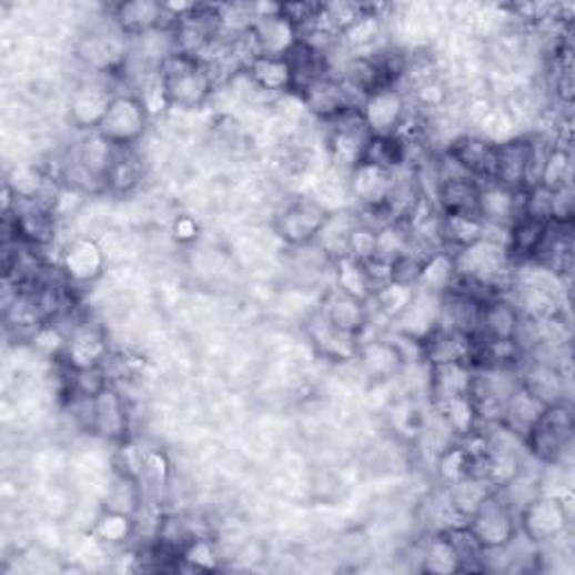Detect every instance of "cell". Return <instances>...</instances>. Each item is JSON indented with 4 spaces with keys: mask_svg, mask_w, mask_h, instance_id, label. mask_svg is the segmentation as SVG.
<instances>
[{
    "mask_svg": "<svg viewBox=\"0 0 575 575\" xmlns=\"http://www.w3.org/2000/svg\"><path fill=\"white\" fill-rule=\"evenodd\" d=\"M158 74L164 85L169 109L178 111L203 109L219 85L208 63L184 52L167 54L158 65Z\"/></svg>",
    "mask_w": 575,
    "mask_h": 575,
    "instance_id": "obj_1",
    "label": "cell"
},
{
    "mask_svg": "<svg viewBox=\"0 0 575 575\" xmlns=\"http://www.w3.org/2000/svg\"><path fill=\"white\" fill-rule=\"evenodd\" d=\"M573 407L568 401L548 405L524 436V450L544 465H557L573 441Z\"/></svg>",
    "mask_w": 575,
    "mask_h": 575,
    "instance_id": "obj_2",
    "label": "cell"
},
{
    "mask_svg": "<svg viewBox=\"0 0 575 575\" xmlns=\"http://www.w3.org/2000/svg\"><path fill=\"white\" fill-rule=\"evenodd\" d=\"M349 189L355 203L364 214L382 219L387 223L396 219L394 205H396V191H399V173L380 169L375 164L360 162L351 169L349 175Z\"/></svg>",
    "mask_w": 575,
    "mask_h": 575,
    "instance_id": "obj_3",
    "label": "cell"
},
{
    "mask_svg": "<svg viewBox=\"0 0 575 575\" xmlns=\"http://www.w3.org/2000/svg\"><path fill=\"white\" fill-rule=\"evenodd\" d=\"M465 526L484 551L506 548L519 537V515L497 493L484 500L465 519Z\"/></svg>",
    "mask_w": 575,
    "mask_h": 575,
    "instance_id": "obj_4",
    "label": "cell"
},
{
    "mask_svg": "<svg viewBox=\"0 0 575 575\" xmlns=\"http://www.w3.org/2000/svg\"><path fill=\"white\" fill-rule=\"evenodd\" d=\"M151 113L135 92H118L98 133L115 149H133L147 133Z\"/></svg>",
    "mask_w": 575,
    "mask_h": 575,
    "instance_id": "obj_5",
    "label": "cell"
},
{
    "mask_svg": "<svg viewBox=\"0 0 575 575\" xmlns=\"http://www.w3.org/2000/svg\"><path fill=\"white\" fill-rule=\"evenodd\" d=\"M329 216L331 212L322 203L313 199H295L276 212L272 230L285 245L306 248L317 241Z\"/></svg>",
    "mask_w": 575,
    "mask_h": 575,
    "instance_id": "obj_6",
    "label": "cell"
},
{
    "mask_svg": "<svg viewBox=\"0 0 575 575\" xmlns=\"http://www.w3.org/2000/svg\"><path fill=\"white\" fill-rule=\"evenodd\" d=\"M129 37L120 32L115 26L113 32L109 30H92L77 43V59L94 74H118L127 68L131 48Z\"/></svg>",
    "mask_w": 575,
    "mask_h": 575,
    "instance_id": "obj_7",
    "label": "cell"
},
{
    "mask_svg": "<svg viewBox=\"0 0 575 575\" xmlns=\"http://www.w3.org/2000/svg\"><path fill=\"white\" fill-rule=\"evenodd\" d=\"M537 144L531 138H515L497 144L493 178L513 191H524L537 182Z\"/></svg>",
    "mask_w": 575,
    "mask_h": 575,
    "instance_id": "obj_8",
    "label": "cell"
},
{
    "mask_svg": "<svg viewBox=\"0 0 575 575\" xmlns=\"http://www.w3.org/2000/svg\"><path fill=\"white\" fill-rule=\"evenodd\" d=\"M568 528V511L557 495H537L519 511V537L533 546L555 542Z\"/></svg>",
    "mask_w": 575,
    "mask_h": 575,
    "instance_id": "obj_9",
    "label": "cell"
},
{
    "mask_svg": "<svg viewBox=\"0 0 575 575\" xmlns=\"http://www.w3.org/2000/svg\"><path fill=\"white\" fill-rule=\"evenodd\" d=\"M369 135H396L410 113V100L401 85L371 92L357 109Z\"/></svg>",
    "mask_w": 575,
    "mask_h": 575,
    "instance_id": "obj_10",
    "label": "cell"
},
{
    "mask_svg": "<svg viewBox=\"0 0 575 575\" xmlns=\"http://www.w3.org/2000/svg\"><path fill=\"white\" fill-rule=\"evenodd\" d=\"M111 344L107 333L90 322H77L65 333V346L59 357L63 369L68 371H83L107 366L111 360Z\"/></svg>",
    "mask_w": 575,
    "mask_h": 575,
    "instance_id": "obj_11",
    "label": "cell"
},
{
    "mask_svg": "<svg viewBox=\"0 0 575 575\" xmlns=\"http://www.w3.org/2000/svg\"><path fill=\"white\" fill-rule=\"evenodd\" d=\"M104 272L107 252L94 239L81 236L63 248L59 259V274L70 288H88L94 281H100Z\"/></svg>",
    "mask_w": 575,
    "mask_h": 575,
    "instance_id": "obj_12",
    "label": "cell"
},
{
    "mask_svg": "<svg viewBox=\"0 0 575 575\" xmlns=\"http://www.w3.org/2000/svg\"><path fill=\"white\" fill-rule=\"evenodd\" d=\"M115 90L100 79L81 81L68 100V122L72 129L83 133H94L100 129L113 98Z\"/></svg>",
    "mask_w": 575,
    "mask_h": 575,
    "instance_id": "obj_13",
    "label": "cell"
},
{
    "mask_svg": "<svg viewBox=\"0 0 575 575\" xmlns=\"http://www.w3.org/2000/svg\"><path fill=\"white\" fill-rule=\"evenodd\" d=\"M88 432L118 445L129 441L131 412L127 399L115 385L107 387L100 396H94L90 401Z\"/></svg>",
    "mask_w": 575,
    "mask_h": 575,
    "instance_id": "obj_14",
    "label": "cell"
},
{
    "mask_svg": "<svg viewBox=\"0 0 575 575\" xmlns=\"http://www.w3.org/2000/svg\"><path fill=\"white\" fill-rule=\"evenodd\" d=\"M300 98L309 113H313L317 120L331 122V124L360 109L357 100L335 74H326V77L313 81L309 88H304L300 92Z\"/></svg>",
    "mask_w": 575,
    "mask_h": 575,
    "instance_id": "obj_15",
    "label": "cell"
},
{
    "mask_svg": "<svg viewBox=\"0 0 575 575\" xmlns=\"http://www.w3.org/2000/svg\"><path fill=\"white\" fill-rule=\"evenodd\" d=\"M392 326L399 337L421 346L430 335H434L441 329V295L416 288L414 300L392 322Z\"/></svg>",
    "mask_w": 575,
    "mask_h": 575,
    "instance_id": "obj_16",
    "label": "cell"
},
{
    "mask_svg": "<svg viewBox=\"0 0 575 575\" xmlns=\"http://www.w3.org/2000/svg\"><path fill=\"white\" fill-rule=\"evenodd\" d=\"M306 337L313 346V351L335 364H344V362H353L357 360V351H360V337L340 331L320 309L317 313H313L306 320Z\"/></svg>",
    "mask_w": 575,
    "mask_h": 575,
    "instance_id": "obj_17",
    "label": "cell"
},
{
    "mask_svg": "<svg viewBox=\"0 0 575 575\" xmlns=\"http://www.w3.org/2000/svg\"><path fill=\"white\" fill-rule=\"evenodd\" d=\"M522 324H524V317L508 295L491 297L482 304V311H478L474 340H488V342L517 340Z\"/></svg>",
    "mask_w": 575,
    "mask_h": 575,
    "instance_id": "obj_18",
    "label": "cell"
},
{
    "mask_svg": "<svg viewBox=\"0 0 575 575\" xmlns=\"http://www.w3.org/2000/svg\"><path fill=\"white\" fill-rule=\"evenodd\" d=\"M519 385L546 407L568 401L566 375L559 364L548 360H539V357L526 360L519 371Z\"/></svg>",
    "mask_w": 575,
    "mask_h": 575,
    "instance_id": "obj_19",
    "label": "cell"
},
{
    "mask_svg": "<svg viewBox=\"0 0 575 575\" xmlns=\"http://www.w3.org/2000/svg\"><path fill=\"white\" fill-rule=\"evenodd\" d=\"M522 214V191H513L497 182L478 184V219L488 228L508 230Z\"/></svg>",
    "mask_w": 575,
    "mask_h": 575,
    "instance_id": "obj_20",
    "label": "cell"
},
{
    "mask_svg": "<svg viewBox=\"0 0 575 575\" xmlns=\"http://www.w3.org/2000/svg\"><path fill=\"white\" fill-rule=\"evenodd\" d=\"M405 351L399 342L387 337H375V340H360L357 362L369 380L373 382H385L396 377L405 369Z\"/></svg>",
    "mask_w": 575,
    "mask_h": 575,
    "instance_id": "obj_21",
    "label": "cell"
},
{
    "mask_svg": "<svg viewBox=\"0 0 575 575\" xmlns=\"http://www.w3.org/2000/svg\"><path fill=\"white\" fill-rule=\"evenodd\" d=\"M113 23L129 39H142L147 34L169 30L164 6L158 0H131L113 10Z\"/></svg>",
    "mask_w": 575,
    "mask_h": 575,
    "instance_id": "obj_22",
    "label": "cell"
},
{
    "mask_svg": "<svg viewBox=\"0 0 575 575\" xmlns=\"http://www.w3.org/2000/svg\"><path fill=\"white\" fill-rule=\"evenodd\" d=\"M366 140H369V131L360 113L353 111L346 118L333 122V129L329 135V153L335 164L346 167L351 171L355 164H360Z\"/></svg>",
    "mask_w": 575,
    "mask_h": 575,
    "instance_id": "obj_23",
    "label": "cell"
},
{
    "mask_svg": "<svg viewBox=\"0 0 575 575\" xmlns=\"http://www.w3.org/2000/svg\"><path fill=\"white\" fill-rule=\"evenodd\" d=\"M463 169L467 175H472L478 182H488L493 178L495 167V151L497 144L478 138V135H458L450 142L445 149Z\"/></svg>",
    "mask_w": 575,
    "mask_h": 575,
    "instance_id": "obj_24",
    "label": "cell"
},
{
    "mask_svg": "<svg viewBox=\"0 0 575 575\" xmlns=\"http://www.w3.org/2000/svg\"><path fill=\"white\" fill-rule=\"evenodd\" d=\"M324 315L344 333H351L362 340V333L369 324V304L331 288L322 304Z\"/></svg>",
    "mask_w": 575,
    "mask_h": 575,
    "instance_id": "obj_25",
    "label": "cell"
},
{
    "mask_svg": "<svg viewBox=\"0 0 575 575\" xmlns=\"http://www.w3.org/2000/svg\"><path fill=\"white\" fill-rule=\"evenodd\" d=\"M548 221H539L533 216H519L511 228L506 236V250L515 265L533 263L544 239L548 232Z\"/></svg>",
    "mask_w": 575,
    "mask_h": 575,
    "instance_id": "obj_26",
    "label": "cell"
},
{
    "mask_svg": "<svg viewBox=\"0 0 575 575\" xmlns=\"http://www.w3.org/2000/svg\"><path fill=\"white\" fill-rule=\"evenodd\" d=\"M252 32L263 57H285L300 41L297 28L291 21L279 17V12L272 17L254 19Z\"/></svg>",
    "mask_w": 575,
    "mask_h": 575,
    "instance_id": "obj_27",
    "label": "cell"
},
{
    "mask_svg": "<svg viewBox=\"0 0 575 575\" xmlns=\"http://www.w3.org/2000/svg\"><path fill=\"white\" fill-rule=\"evenodd\" d=\"M441 248L456 254L486 239V223L474 214H441Z\"/></svg>",
    "mask_w": 575,
    "mask_h": 575,
    "instance_id": "obj_28",
    "label": "cell"
},
{
    "mask_svg": "<svg viewBox=\"0 0 575 575\" xmlns=\"http://www.w3.org/2000/svg\"><path fill=\"white\" fill-rule=\"evenodd\" d=\"M472 346L474 340L456 333V331H447V329H438L434 335H430L421 346V357L427 362V366H438V364H452V362H467L470 364V355H472Z\"/></svg>",
    "mask_w": 575,
    "mask_h": 575,
    "instance_id": "obj_29",
    "label": "cell"
},
{
    "mask_svg": "<svg viewBox=\"0 0 575 575\" xmlns=\"http://www.w3.org/2000/svg\"><path fill=\"white\" fill-rule=\"evenodd\" d=\"M478 180L456 178L436 182V208L441 214H474L478 216Z\"/></svg>",
    "mask_w": 575,
    "mask_h": 575,
    "instance_id": "obj_30",
    "label": "cell"
},
{
    "mask_svg": "<svg viewBox=\"0 0 575 575\" xmlns=\"http://www.w3.org/2000/svg\"><path fill=\"white\" fill-rule=\"evenodd\" d=\"M544 410H546V405H542L522 385H517L513 390V394L508 396V401L504 405V412H502V418H500L497 425H502L506 432H511L513 436H517L524 443V436L537 423V418L542 416Z\"/></svg>",
    "mask_w": 575,
    "mask_h": 575,
    "instance_id": "obj_31",
    "label": "cell"
},
{
    "mask_svg": "<svg viewBox=\"0 0 575 575\" xmlns=\"http://www.w3.org/2000/svg\"><path fill=\"white\" fill-rule=\"evenodd\" d=\"M472 366L467 362H452V364H438L430 366V399L432 405L443 403L454 396H465L470 392V380H472Z\"/></svg>",
    "mask_w": 575,
    "mask_h": 575,
    "instance_id": "obj_32",
    "label": "cell"
},
{
    "mask_svg": "<svg viewBox=\"0 0 575 575\" xmlns=\"http://www.w3.org/2000/svg\"><path fill=\"white\" fill-rule=\"evenodd\" d=\"M144 180V162L135 149H118L107 171L104 189L113 196H129Z\"/></svg>",
    "mask_w": 575,
    "mask_h": 575,
    "instance_id": "obj_33",
    "label": "cell"
},
{
    "mask_svg": "<svg viewBox=\"0 0 575 575\" xmlns=\"http://www.w3.org/2000/svg\"><path fill=\"white\" fill-rule=\"evenodd\" d=\"M456 263H454V254L447 250H434L430 252L418 270V279H416V288L434 295H445L450 288L456 281Z\"/></svg>",
    "mask_w": 575,
    "mask_h": 575,
    "instance_id": "obj_34",
    "label": "cell"
},
{
    "mask_svg": "<svg viewBox=\"0 0 575 575\" xmlns=\"http://www.w3.org/2000/svg\"><path fill=\"white\" fill-rule=\"evenodd\" d=\"M436 410V414L441 416L445 430L456 438V441H465L467 436H472L478 427H482V421H478V414L470 401V396H454L447 399L443 403L432 405Z\"/></svg>",
    "mask_w": 575,
    "mask_h": 575,
    "instance_id": "obj_35",
    "label": "cell"
},
{
    "mask_svg": "<svg viewBox=\"0 0 575 575\" xmlns=\"http://www.w3.org/2000/svg\"><path fill=\"white\" fill-rule=\"evenodd\" d=\"M245 74L252 85L263 92H293V74L283 57H259L254 63H250Z\"/></svg>",
    "mask_w": 575,
    "mask_h": 575,
    "instance_id": "obj_36",
    "label": "cell"
},
{
    "mask_svg": "<svg viewBox=\"0 0 575 575\" xmlns=\"http://www.w3.org/2000/svg\"><path fill=\"white\" fill-rule=\"evenodd\" d=\"M135 533H138L135 517L111 511V508H102L90 526L92 539L100 544H109V546H122L129 539H133Z\"/></svg>",
    "mask_w": 575,
    "mask_h": 575,
    "instance_id": "obj_37",
    "label": "cell"
},
{
    "mask_svg": "<svg viewBox=\"0 0 575 575\" xmlns=\"http://www.w3.org/2000/svg\"><path fill=\"white\" fill-rule=\"evenodd\" d=\"M571 171H573V162H571V151L566 147L553 144L542 158H539V167H537V182L539 186L548 189V191H559L571 186Z\"/></svg>",
    "mask_w": 575,
    "mask_h": 575,
    "instance_id": "obj_38",
    "label": "cell"
},
{
    "mask_svg": "<svg viewBox=\"0 0 575 575\" xmlns=\"http://www.w3.org/2000/svg\"><path fill=\"white\" fill-rule=\"evenodd\" d=\"M360 223H362V216L351 214V212L331 214L315 243H320V248L324 250V254H326L331 261H335V259H340V256H346L349 236H351V232H353Z\"/></svg>",
    "mask_w": 575,
    "mask_h": 575,
    "instance_id": "obj_39",
    "label": "cell"
},
{
    "mask_svg": "<svg viewBox=\"0 0 575 575\" xmlns=\"http://www.w3.org/2000/svg\"><path fill=\"white\" fill-rule=\"evenodd\" d=\"M407 147L396 135H369L360 162L399 171L407 162Z\"/></svg>",
    "mask_w": 575,
    "mask_h": 575,
    "instance_id": "obj_40",
    "label": "cell"
},
{
    "mask_svg": "<svg viewBox=\"0 0 575 575\" xmlns=\"http://www.w3.org/2000/svg\"><path fill=\"white\" fill-rule=\"evenodd\" d=\"M335 268V288L364 304L371 302L373 297V285L366 276V270L360 261L351 259V256H340L333 261Z\"/></svg>",
    "mask_w": 575,
    "mask_h": 575,
    "instance_id": "obj_41",
    "label": "cell"
},
{
    "mask_svg": "<svg viewBox=\"0 0 575 575\" xmlns=\"http://www.w3.org/2000/svg\"><path fill=\"white\" fill-rule=\"evenodd\" d=\"M142 500H144V488L138 478L131 474H124V472H115V478L109 486L102 508H111V511L138 517V513L142 508Z\"/></svg>",
    "mask_w": 575,
    "mask_h": 575,
    "instance_id": "obj_42",
    "label": "cell"
},
{
    "mask_svg": "<svg viewBox=\"0 0 575 575\" xmlns=\"http://www.w3.org/2000/svg\"><path fill=\"white\" fill-rule=\"evenodd\" d=\"M423 571L434 575L463 573L461 557L445 533H434V537L423 548Z\"/></svg>",
    "mask_w": 575,
    "mask_h": 575,
    "instance_id": "obj_43",
    "label": "cell"
},
{
    "mask_svg": "<svg viewBox=\"0 0 575 575\" xmlns=\"http://www.w3.org/2000/svg\"><path fill=\"white\" fill-rule=\"evenodd\" d=\"M436 472L445 486H452V484L463 482V478H470L474 474L472 450L463 441L447 445L436 461Z\"/></svg>",
    "mask_w": 575,
    "mask_h": 575,
    "instance_id": "obj_44",
    "label": "cell"
},
{
    "mask_svg": "<svg viewBox=\"0 0 575 575\" xmlns=\"http://www.w3.org/2000/svg\"><path fill=\"white\" fill-rule=\"evenodd\" d=\"M414 295H416V285L390 281V283L377 288L369 304H373L375 311L392 324L410 306Z\"/></svg>",
    "mask_w": 575,
    "mask_h": 575,
    "instance_id": "obj_45",
    "label": "cell"
},
{
    "mask_svg": "<svg viewBox=\"0 0 575 575\" xmlns=\"http://www.w3.org/2000/svg\"><path fill=\"white\" fill-rule=\"evenodd\" d=\"M493 493H495V491H493L486 482H482V478L470 476V478H463V482H458V484L447 486V493H445V495H447L452 508H454L463 519H467L478 506L484 504V500L491 497Z\"/></svg>",
    "mask_w": 575,
    "mask_h": 575,
    "instance_id": "obj_46",
    "label": "cell"
},
{
    "mask_svg": "<svg viewBox=\"0 0 575 575\" xmlns=\"http://www.w3.org/2000/svg\"><path fill=\"white\" fill-rule=\"evenodd\" d=\"M180 562L194 571H214L219 568V548L216 539L208 535H196L186 544V548L180 555Z\"/></svg>",
    "mask_w": 575,
    "mask_h": 575,
    "instance_id": "obj_47",
    "label": "cell"
},
{
    "mask_svg": "<svg viewBox=\"0 0 575 575\" xmlns=\"http://www.w3.org/2000/svg\"><path fill=\"white\" fill-rule=\"evenodd\" d=\"M375 241H377V230L362 219V223L349 236L346 256H351L360 263H366V261L375 259Z\"/></svg>",
    "mask_w": 575,
    "mask_h": 575,
    "instance_id": "obj_48",
    "label": "cell"
},
{
    "mask_svg": "<svg viewBox=\"0 0 575 575\" xmlns=\"http://www.w3.org/2000/svg\"><path fill=\"white\" fill-rule=\"evenodd\" d=\"M171 234L178 243H194L199 236H201V225L196 223L194 216H178L171 225Z\"/></svg>",
    "mask_w": 575,
    "mask_h": 575,
    "instance_id": "obj_49",
    "label": "cell"
}]
</instances>
